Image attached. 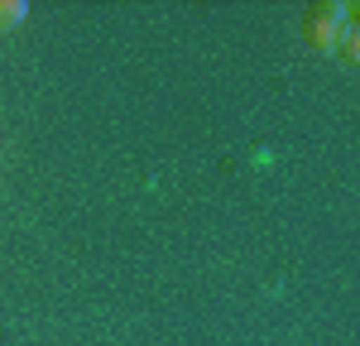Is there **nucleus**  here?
<instances>
[{
  "label": "nucleus",
  "mask_w": 360,
  "mask_h": 346,
  "mask_svg": "<svg viewBox=\"0 0 360 346\" xmlns=\"http://www.w3.org/2000/svg\"><path fill=\"white\" fill-rule=\"evenodd\" d=\"M25 15H29V5H25V0H0V29L25 25Z\"/></svg>",
  "instance_id": "nucleus-2"
},
{
  "label": "nucleus",
  "mask_w": 360,
  "mask_h": 346,
  "mask_svg": "<svg viewBox=\"0 0 360 346\" xmlns=\"http://www.w3.org/2000/svg\"><path fill=\"white\" fill-rule=\"evenodd\" d=\"M351 5H317V15H312V44L317 49H341L346 39H351Z\"/></svg>",
  "instance_id": "nucleus-1"
}]
</instances>
